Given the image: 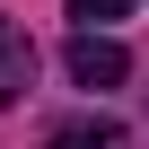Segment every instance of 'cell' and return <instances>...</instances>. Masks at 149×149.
Wrapping results in <instances>:
<instances>
[{
	"mask_svg": "<svg viewBox=\"0 0 149 149\" xmlns=\"http://www.w3.org/2000/svg\"><path fill=\"white\" fill-rule=\"evenodd\" d=\"M70 79H79V88H114V79H132V53L88 26V35H70Z\"/></svg>",
	"mask_w": 149,
	"mask_h": 149,
	"instance_id": "6da1fadb",
	"label": "cell"
},
{
	"mask_svg": "<svg viewBox=\"0 0 149 149\" xmlns=\"http://www.w3.org/2000/svg\"><path fill=\"white\" fill-rule=\"evenodd\" d=\"M26 88H35V44H26L9 18H0V105H18Z\"/></svg>",
	"mask_w": 149,
	"mask_h": 149,
	"instance_id": "7a4b0ae2",
	"label": "cell"
},
{
	"mask_svg": "<svg viewBox=\"0 0 149 149\" xmlns=\"http://www.w3.org/2000/svg\"><path fill=\"white\" fill-rule=\"evenodd\" d=\"M44 149H132V132L123 123H61Z\"/></svg>",
	"mask_w": 149,
	"mask_h": 149,
	"instance_id": "3957f363",
	"label": "cell"
},
{
	"mask_svg": "<svg viewBox=\"0 0 149 149\" xmlns=\"http://www.w3.org/2000/svg\"><path fill=\"white\" fill-rule=\"evenodd\" d=\"M123 9H132V0H70V18H88V26L97 18H123Z\"/></svg>",
	"mask_w": 149,
	"mask_h": 149,
	"instance_id": "277c9868",
	"label": "cell"
}]
</instances>
